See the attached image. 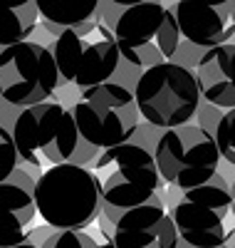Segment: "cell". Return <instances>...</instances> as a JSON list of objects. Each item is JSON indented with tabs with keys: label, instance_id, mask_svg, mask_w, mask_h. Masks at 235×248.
<instances>
[{
	"label": "cell",
	"instance_id": "obj_19",
	"mask_svg": "<svg viewBox=\"0 0 235 248\" xmlns=\"http://www.w3.org/2000/svg\"><path fill=\"white\" fill-rule=\"evenodd\" d=\"M181 40H183V37H181V30H178L176 17H174V13L166 8L161 30H159V35H156V47H159V52L163 55L166 62H174V57H176V52H178V47H181Z\"/></svg>",
	"mask_w": 235,
	"mask_h": 248
},
{
	"label": "cell",
	"instance_id": "obj_4",
	"mask_svg": "<svg viewBox=\"0 0 235 248\" xmlns=\"http://www.w3.org/2000/svg\"><path fill=\"white\" fill-rule=\"evenodd\" d=\"M50 52L59 72V85L72 82L82 92L112 82L119 72V47L112 28L102 17L79 28L59 30L52 37Z\"/></svg>",
	"mask_w": 235,
	"mask_h": 248
},
{
	"label": "cell",
	"instance_id": "obj_14",
	"mask_svg": "<svg viewBox=\"0 0 235 248\" xmlns=\"http://www.w3.org/2000/svg\"><path fill=\"white\" fill-rule=\"evenodd\" d=\"M163 15H166V5L151 3V0L119 5V15L112 23L114 43H117L119 52L156 47V35L161 30Z\"/></svg>",
	"mask_w": 235,
	"mask_h": 248
},
{
	"label": "cell",
	"instance_id": "obj_15",
	"mask_svg": "<svg viewBox=\"0 0 235 248\" xmlns=\"http://www.w3.org/2000/svg\"><path fill=\"white\" fill-rule=\"evenodd\" d=\"M42 23L55 25L59 30L79 28L84 23L102 17L99 0H35Z\"/></svg>",
	"mask_w": 235,
	"mask_h": 248
},
{
	"label": "cell",
	"instance_id": "obj_7",
	"mask_svg": "<svg viewBox=\"0 0 235 248\" xmlns=\"http://www.w3.org/2000/svg\"><path fill=\"white\" fill-rule=\"evenodd\" d=\"M233 209L230 181L218 171L210 181L196 189L181 191L171 203V218L176 223L178 238L191 248H220L228 243L225 218Z\"/></svg>",
	"mask_w": 235,
	"mask_h": 248
},
{
	"label": "cell",
	"instance_id": "obj_8",
	"mask_svg": "<svg viewBox=\"0 0 235 248\" xmlns=\"http://www.w3.org/2000/svg\"><path fill=\"white\" fill-rule=\"evenodd\" d=\"M154 161L159 176L174 189L188 191L218 174L220 154L213 139L198 124L161 132L154 144Z\"/></svg>",
	"mask_w": 235,
	"mask_h": 248
},
{
	"label": "cell",
	"instance_id": "obj_20",
	"mask_svg": "<svg viewBox=\"0 0 235 248\" xmlns=\"http://www.w3.org/2000/svg\"><path fill=\"white\" fill-rule=\"evenodd\" d=\"M17 149L15 141L10 137V129L0 127V184L8 181L15 171H17Z\"/></svg>",
	"mask_w": 235,
	"mask_h": 248
},
{
	"label": "cell",
	"instance_id": "obj_11",
	"mask_svg": "<svg viewBox=\"0 0 235 248\" xmlns=\"http://www.w3.org/2000/svg\"><path fill=\"white\" fill-rule=\"evenodd\" d=\"M168 10L176 17L181 37L198 50H213L218 45H225L235 35V3L208 5L181 0Z\"/></svg>",
	"mask_w": 235,
	"mask_h": 248
},
{
	"label": "cell",
	"instance_id": "obj_21",
	"mask_svg": "<svg viewBox=\"0 0 235 248\" xmlns=\"http://www.w3.org/2000/svg\"><path fill=\"white\" fill-rule=\"evenodd\" d=\"M230 194H233V209H230V214L235 216V181L230 184Z\"/></svg>",
	"mask_w": 235,
	"mask_h": 248
},
{
	"label": "cell",
	"instance_id": "obj_22",
	"mask_svg": "<svg viewBox=\"0 0 235 248\" xmlns=\"http://www.w3.org/2000/svg\"><path fill=\"white\" fill-rule=\"evenodd\" d=\"M15 248H42V246H35V243H20V246H15Z\"/></svg>",
	"mask_w": 235,
	"mask_h": 248
},
{
	"label": "cell",
	"instance_id": "obj_6",
	"mask_svg": "<svg viewBox=\"0 0 235 248\" xmlns=\"http://www.w3.org/2000/svg\"><path fill=\"white\" fill-rule=\"evenodd\" d=\"M132 92L139 117L163 132L186 127L203 102L193 72L178 62H161L146 70Z\"/></svg>",
	"mask_w": 235,
	"mask_h": 248
},
{
	"label": "cell",
	"instance_id": "obj_3",
	"mask_svg": "<svg viewBox=\"0 0 235 248\" xmlns=\"http://www.w3.org/2000/svg\"><path fill=\"white\" fill-rule=\"evenodd\" d=\"M94 169L102 186V211L112 214L114 221L124 211L148 203L163 186L154 154L134 141L102 152Z\"/></svg>",
	"mask_w": 235,
	"mask_h": 248
},
{
	"label": "cell",
	"instance_id": "obj_16",
	"mask_svg": "<svg viewBox=\"0 0 235 248\" xmlns=\"http://www.w3.org/2000/svg\"><path fill=\"white\" fill-rule=\"evenodd\" d=\"M37 3L28 0V3L17 5H3L0 3V47H10L28 43V37L37 28Z\"/></svg>",
	"mask_w": 235,
	"mask_h": 248
},
{
	"label": "cell",
	"instance_id": "obj_1",
	"mask_svg": "<svg viewBox=\"0 0 235 248\" xmlns=\"http://www.w3.org/2000/svg\"><path fill=\"white\" fill-rule=\"evenodd\" d=\"M10 137L15 141L17 156L30 167H59V164H79L92 159L97 149L84 144L72 112L50 99L35 107L20 109L13 122Z\"/></svg>",
	"mask_w": 235,
	"mask_h": 248
},
{
	"label": "cell",
	"instance_id": "obj_17",
	"mask_svg": "<svg viewBox=\"0 0 235 248\" xmlns=\"http://www.w3.org/2000/svg\"><path fill=\"white\" fill-rule=\"evenodd\" d=\"M213 139H216L220 161H225L228 167L235 169V109L223 112L216 132H213Z\"/></svg>",
	"mask_w": 235,
	"mask_h": 248
},
{
	"label": "cell",
	"instance_id": "obj_23",
	"mask_svg": "<svg viewBox=\"0 0 235 248\" xmlns=\"http://www.w3.org/2000/svg\"><path fill=\"white\" fill-rule=\"evenodd\" d=\"M220 248H235V246H233V243H225V246H220Z\"/></svg>",
	"mask_w": 235,
	"mask_h": 248
},
{
	"label": "cell",
	"instance_id": "obj_5",
	"mask_svg": "<svg viewBox=\"0 0 235 248\" xmlns=\"http://www.w3.org/2000/svg\"><path fill=\"white\" fill-rule=\"evenodd\" d=\"M70 112L82 141L97 152L129 144L139 129L134 92L114 79L84 90Z\"/></svg>",
	"mask_w": 235,
	"mask_h": 248
},
{
	"label": "cell",
	"instance_id": "obj_12",
	"mask_svg": "<svg viewBox=\"0 0 235 248\" xmlns=\"http://www.w3.org/2000/svg\"><path fill=\"white\" fill-rule=\"evenodd\" d=\"M35 216V179L25 169H17L0 184V248L28 243Z\"/></svg>",
	"mask_w": 235,
	"mask_h": 248
},
{
	"label": "cell",
	"instance_id": "obj_18",
	"mask_svg": "<svg viewBox=\"0 0 235 248\" xmlns=\"http://www.w3.org/2000/svg\"><path fill=\"white\" fill-rule=\"evenodd\" d=\"M42 248H114V243L112 238L99 243L84 231H55L52 236L45 238Z\"/></svg>",
	"mask_w": 235,
	"mask_h": 248
},
{
	"label": "cell",
	"instance_id": "obj_9",
	"mask_svg": "<svg viewBox=\"0 0 235 248\" xmlns=\"http://www.w3.org/2000/svg\"><path fill=\"white\" fill-rule=\"evenodd\" d=\"M59 87L52 52L42 43H20L0 50V97L13 107H35L50 102Z\"/></svg>",
	"mask_w": 235,
	"mask_h": 248
},
{
	"label": "cell",
	"instance_id": "obj_24",
	"mask_svg": "<svg viewBox=\"0 0 235 248\" xmlns=\"http://www.w3.org/2000/svg\"><path fill=\"white\" fill-rule=\"evenodd\" d=\"M233 246H235V241H233Z\"/></svg>",
	"mask_w": 235,
	"mask_h": 248
},
{
	"label": "cell",
	"instance_id": "obj_2",
	"mask_svg": "<svg viewBox=\"0 0 235 248\" xmlns=\"http://www.w3.org/2000/svg\"><path fill=\"white\" fill-rule=\"evenodd\" d=\"M35 206L50 229L82 231L102 211L99 179L79 164L50 167L35 179Z\"/></svg>",
	"mask_w": 235,
	"mask_h": 248
},
{
	"label": "cell",
	"instance_id": "obj_13",
	"mask_svg": "<svg viewBox=\"0 0 235 248\" xmlns=\"http://www.w3.org/2000/svg\"><path fill=\"white\" fill-rule=\"evenodd\" d=\"M201 99L223 112L235 109V43L206 50L193 70Z\"/></svg>",
	"mask_w": 235,
	"mask_h": 248
},
{
	"label": "cell",
	"instance_id": "obj_10",
	"mask_svg": "<svg viewBox=\"0 0 235 248\" xmlns=\"http://www.w3.org/2000/svg\"><path fill=\"white\" fill-rule=\"evenodd\" d=\"M178 231L161 194L139 209L124 211L112 229L114 248H178Z\"/></svg>",
	"mask_w": 235,
	"mask_h": 248
}]
</instances>
